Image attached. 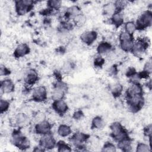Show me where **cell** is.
<instances>
[{
    "mask_svg": "<svg viewBox=\"0 0 152 152\" xmlns=\"http://www.w3.org/2000/svg\"><path fill=\"white\" fill-rule=\"evenodd\" d=\"M83 115L81 111H77L74 114V118L75 119H80L83 117Z\"/></svg>",
    "mask_w": 152,
    "mask_h": 152,
    "instance_id": "37",
    "label": "cell"
},
{
    "mask_svg": "<svg viewBox=\"0 0 152 152\" xmlns=\"http://www.w3.org/2000/svg\"><path fill=\"white\" fill-rule=\"evenodd\" d=\"M120 46L121 49L125 52L132 51L134 46V41L133 40L121 41Z\"/></svg>",
    "mask_w": 152,
    "mask_h": 152,
    "instance_id": "19",
    "label": "cell"
},
{
    "mask_svg": "<svg viewBox=\"0 0 152 152\" xmlns=\"http://www.w3.org/2000/svg\"><path fill=\"white\" fill-rule=\"evenodd\" d=\"M57 147H58V151H69L71 150L68 145L62 141L58 142L57 144Z\"/></svg>",
    "mask_w": 152,
    "mask_h": 152,
    "instance_id": "25",
    "label": "cell"
},
{
    "mask_svg": "<svg viewBox=\"0 0 152 152\" xmlns=\"http://www.w3.org/2000/svg\"><path fill=\"white\" fill-rule=\"evenodd\" d=\"M9 73L8 70L4 66H1V75H6Z\"/></svg>",
    "mask_w": 152,
    "mask_h": 152,
    "instance_id": "36",
    "label": "cell"
},
{
    "mask_svg": "<svg viewBox=\"0 0 152 152\" xmlns=\"http://www.w3.org/2000/svg\"><path fill=\"white\" fill-rule=\"evenodd\" d=\"M118 147L123 151H129L131 148V142L126 138L119 141Z\"/></svg>",
    "mask_w": 152,
    "mask_h": 152,
    "instance_id": "21",
    "label": "cell"
},
{
    "mask_svg": "<svg viewBox=\"0 0 152 152\" xmlns=\"http://www.w3.org/2000/svg\"><path fill=\"white\" fill-rule=\"evenodd\" d=\"M119 40L121 41H124V40H133V37L132 34L128 33V32L125 31H123L119 35Z\"/></svg>",
    "mask_w": 152,
    "mask_h": 152,
    "instance_id": "26",
    "label": "cell"
},
{
    "mask_svg": "<svg viewBox=\"0 0 152 152\" xmlns=\"http://www.w3.org/2000/svg\"><path fill=\"white\" fill-rule=\"evenodd\" d=\"M58 134L61 137H67L71 133V129L68 125H61L58 129Z\"/></svg>",
    "mask_w": 152,
    "mask_h": 152,
    "instance_id": "18",
    "label": "cell"
},
{
    "mask_svg": "<svg viewBox=\"0 0 152 152\" xmlns=\"http://www.w3.org/2000/svg\"><path fill=\"white\" fill-rule=\"evenodd\" d=\"M111 48L110 45L107 42H102L97 47V51L99 54H104L109 52Z\"/></svg>",
    "mask_w": 152,
    "mask_h": 152,
    "instance_id": "20",
    "label": "cell"
},
{
    "mask_svg": "<svg viewBox=\"0 0 152 152\" xmlns=\"http://www.w3.org/2000/svg\"><path fill=\"white\" fill-rule=\"evenodd\" d=\"M103 151H116V147L115 146L110 143V142H107L106 143L103 147Z\"/></svg>",
    "mask_w": 152,
    "mask_h": 152,
    "instance_id": "32",
    "label": "cell"
},
{
    "mask_svg": "<svg viewBox=\"0 0 152 152\" xmlns=\"http://www.w3.org/2000/svg\"><path fill=\"white\" fill-rule=\"evenodd\" d=\"M29 47L26 44H20L15 49L14 55L16 57H22L29 53Z\"/></svg>",
    "mask_w": 152,
    "mask_h": 152,
    "instance_id": "12",
    "label": "cell"
},
{
    "mask_svg": "<svg viewBox=\"0 0 152 152\" xmlns=\"http://www.w3.org/2000/svg\"><path fill=\"white\" fill-rule=\"evenodd\" d=\"M104 11L107 15H113L116 12L115 5L114 4H109L104 6Z\"/></svg>",
    "mask_w": 152,
    "mask_h": 152,
    "instance_id": "24",
    "label": "cell"
},
{
    "mask_svg": "<svg viewBox=\"0 0 152 152\" xmlns=\"http://www.w3.org/2000/svg\"><path fill=\"white\" fill-rule=\"evenodd\" d=\"M48 4L49 6L51 8H54V9H58L61 5V1H50L48 2Z\"/></svg>",
    "mask_w": 152,
    "mask_h": 152,
    "instance_id": "31",
    "label": "cell"
},
{
    "mask_svg": "<svg viewBox=\"0 0 152 152\" xmlns=\"http://www.w3.org/2000/svg\"><path fill=\"white\" fill-rule=\"evenodd\" d=\"M33 97L37 102H41L46 98V90L43 86L36 87L33 91Z\"/></svg>",
    "mask_w": 152,
    "mask_h": 152,
    "instance_id": "7",
    "label": "cell"
},
{
    "mask_svg": "<svg viewBox=\"0 0 152 152\" xmlns=\"http://www.w3.org/2000/svg\"><path fill=\"white\" fill-rule=\"evenodd\" d=\"M103 62H104V59L101 57V56H99L98 58H97L95 61H94V64L96 65V66H101L103 64Z\"/></svg>",
    "mask_w": 152,
    "mask_h": 152,
    "instance_id": "35",
    "label": "cell"
},
{
    "mask_svg": "<svg viewBox=\"0 0 152 152\" xmlns=\"http://www.w3.org/2000/svg\"><path fill=\"white\" fill-rule=\"evenodd\" d=\"M122 87L121 85L118 84H115L112 88V92L115 96H119L122 92Z\"/></svg>",
    "mask_w": 152,
    "mask_h": 152,
    "instance_id": "29",
    "label": "cell"
},
{
    "mask_svg": "<svg viewBox=\"0 0 152 152\" xmlns=\"http://www.w3.org/2000/svg\"><path fill=\"white\" fill-rule=\"evenodd\" d=\"M112 23L116 27H119L124 22V17L122 14L119 11L115 12L111 18Z\"/></svg>",
    "mask_w": 152,
    "mask_h": 152,
    "instance_id": "16",
    "label": "cell"
},
{
    "mask_svg": "<svg viewBox=\"0 0 152 152\" xmlns=\"http://www.w3.org/2000/svg\"><path fill=\"white\" fill-rule=\"evenodd\" d=\"M128 104L129 109L134 112L138 111L144 104L142 94H135L128 97Z\"/></svg>",
    "mask_w": 152,
    "mask_h": 152,
    "instance_id": "1",
    "label": "cell"
},
{
    "mask_svg": "<svg viewBox=\"0 0 152 152\" xmlns=\"http://www.w3.org/2000/svg\"><path fill=\"white\" fill-rule=\"evenodd\" d=\"M86 137L87 135L82 132H77L72 136L71 141L75 146L80 147L81 145V144L86 141Z\"/></svg>",
    "mask_w": 152,
    "mask_h": 152,
    "instance_id": "13",
    "label": "cell"
},
{
    "mask_svg": "<svg viewBox=\"0 0 152 152\" xmlns=\"http://www.w3.org/2000/svg\"><path fill=\"white\" fill-rule=\"evenodd\" d=\"M54 110L58 113H64L68 109L67 104L62 100L55 101L53 104Z\"/></svg>",
    "mask_w": 152,
    "mask_h": 152,
    "instance_id": "11",
    "label": "cell"
},
{
    "mask_svg": "<svg viewBox=\"0 0 152 152\" xmlns=\"http://www.w3.org/2000/svg\"><path fill=\"white\" fill-rule=\"evenodd\" d=\"M36 132L39 134H49L50 131V124L46 121H42L37 124L35 127Z\"/></svg>",
    "mask_w": 152,
    "mask_h": 152,
    "instance_id": "8",
    "label": "cell"
},
{
    "mask_svg": "<svg viewBox=\"0 0 152 152\" xmlns=\"http://www.w3.org/2000/svg\"><path fill=\"white\" fill-rule=\"evenodd\" d=\"M74 20H75V23L78 25V26H81L84 23L85 21V18L81 15V14L76 16L74 17Z\"/></svg>",
    "mask_w": 152,
    "mask_h": 152,
    "instance_id": "33",
    "label": "cell"
},
{
    "mask_svg": "<svg viewBox=\"0 0 152 152\" xmlns=\"http://www.w3.org/2000/svg\"><path fill=\"white\" fill-rule=\"evenodd\" d=\"M33 2L28 0L19 1L16 2V10L18 14L23 15L29 11Z\"/></svg>",
    "mask_w": 152,
    "mask_h": 152,
    "instance_id": "5",
    "label": "cell"
},
{
    "mask_svg": "<svg viewBox=\"0 0 152 152\" xmlns=\"http://www.w3.org/2000/svg\"><path fill=\"white\" fill-rule=\"evenodd\" d=\"M24 79L27 84L29 85H32L37 81L38 75L34 69H30L26 72Z\"/></svg>",
    "mask_w": 152,
    "mask_h": 152,
    "instance_id": "9",
    "label": "cell"
},
{
    "mask_svg": "<svg viewBox=\"0 0 152 152\" xmlns=\"http://www.w3.org/2000/svg\"><path fill=\"white\" fill-rule=\"evenodd\" d=\"M14 84L10 80H5L1 82V90L4 93H10L13 91Z\"/></svg>",
    "mask_w": 152,
    "mask_h": 152,
    "instance_id": "14",
    "label": "cell"
},
{
    "mask_svg": "<svg viewBox=\"0 0 152 152\" xmlns=\"http://www.w3.org/2000/svg\"><path fill=\"white\" fill-rule=\"evenodd\" d=\"M152 23V15L150 11L144 12L137 21V28L143 29L147 27L151 26Z\"/></svg>",
    "mask_w": 152,
    "mask_h": 152,
    "instance_id": "4",
    "label": "cell"
},
{
    "mask_svg": "<svg viewBox=\"0 0 152 152\" xmlns=\"http://www.w3.org/2000/svg\"><path fill=\"white\" fill-rule=\"evenodd\" d=\"M28 121V118L27 116L23 113H18L15 117V124L19 126H23L27 124Z\"/></svg>",
    "mask_w": 152,
    "mask_h": 152,
    "instance_id": "17",
    "label": "cell"
},
{
    "mask_svg": "<svg viewBox=\"0 0 152 152\" xmlns=\"http://www.w3.org/2000/svg\"><path fill=\"white\" fill-rule=\"evenodd\" d=\"M97 33L93 31H88L83 33L81 36V40L87 45L91 44L96 39Z\"/></svg>",
    "mask_w": 152,
    "mask_h": 152,
    "instance_id": "10",
    "label": "cell"
},
{
    "mask_svg": "<svg viewBox=\"0 0 152 152\" xmlns=\"http://www.w3.org/2000/svg\"><path fill=\"white\" fill-rule=\"evenodd\" d=\"M151 70H152L151 62V61H148V62H146V64L144 65L143 71H144L148 74H150L151 72Z\"/></svg>",
    "mask_w": 152,
    "mask_h": 152,
    "instance_id": "34",
    "label": "cell"
},
{
    "mask_svg": "<svg viewBox=\"0 0 152 152\" xmlns=\"http://www.w3.org/2000/svg\"><path fill=\"white\" fill-rule=\"evenodd\" d=\"M68 13H69V15H71L72 16H74V17L80 14V10L76 6H72V7H70L68 9Z\"/></svg>",
    "mask_w": 152,
    "mask_h": 152,
    "instance_id": "30",
    "label": "cell"
},
{
    "mask_svg": "<svg viewBox=\"0 0 152 152\" xmlns=\"http://www.w3.org/2000/svg\"><path fill=\"white\" fill-rule=\"evenodd\" d=\"M148 46V42L147 39L144 37H139L134 42V46L132 52L137 56L142 55L147 47Z\"/></svg>",
    "mask_w": 152,
    "mask_h": 152,
    "instance_id": "3",
    "label": "cell"
},
{
    "mask_svg": "<svg viewBox=\"0 0 152 152\" xmlns=\"http://www.w3.org/2000/svg\"><path fill=\"white\" fill-rule=\"evenodd\" d=\"M135 94H142V88L138 83H133L127 90L128 97Z\"/></svg>",
    "mask_w": 152,
    "mask_h": 152,
    "instance_id": "15",
    "label": "cell"
},
{
    "mask_svg": "<svg viewBox=\"0 0 152 152\" xmlns=\"http://www.w3.org/2000/svg\"><path fill=\"white\" fill-rule=\"evenodd\" d=\"M150 147L144 143H139L137 147V151L144 152V151H150Z\"/></svg>",
    "mask_w": 152,
    "mask_h": 152,
    "instance_id": "28",
    "label": "cell"
},
{
    "mask_svg": "<svg viewBox=\"0 0 152 152\" xmlns=\"http://www.w3.org/2000/svg\"><path fill=\"white\" fill-rule=\"evenodd\" d=\"M136 29V25L132 21H128L125 25V31L131 34H132L135 31Z\"/></svg>",
    "mask_w": 152,
    "mask_h": 152,
    "instance_id": "23",
    "label": "cell"
},
{
    "mask_svg": "<svg viewBox=\"0 0 152 152\" xmlns=\"http://www.w3.org/2000/svg\"><path fill=\"white\" fill-rule=\"evenodd\" d=\"M92 126L96 129L102 128L104 126V122L100 117L96 116L92 121Z\"/></svg>",
    "mask_w": 152,
    "mask_h": 152,
    "instance_id": "22",
    "label": "cell"
},
{
    "mask_svg": "<svg viewBox=\"0 0 152 152\" xmlns=\"http://www.w3.org/2000/svg\"><path fill=\"white\" fill-rule=\"evenodd\" d=\"M56 142L53 137L49 133L43 135L40 140V145L42 148L51 149L55 146Z\"/></svg>",
    "mask_w": 152,
    "mask_h": 152,
    "instance_id": "6",
    "label": "cell"
},
{
    "mask_svg": "<svg viewBox=\"0 0 152 152\" xmlns=\"http://www.w3.org/2000/svg\"><path fill=\"white\" fill-rule=\"evenodd\" d=\"M110 129L113 137L116 140L121 141L127 138L126 132L124 129L121 124L118 122L113 123L110 126Z\"/></svg>",
    "mask_w": 152,
    "mask_h": 152,
    "instance_id": "2",
    "label": "cell"
},
{
    "mask_svg": "<svg viewBox=\"0 0 152 152\" xmlns=\"http://www.w3.org/2000/svg\"><path fill=\"white\" fill-rule=\"evenodd\" d=\"M10 106V103L8 101L4 100V99H1V102H0V109H1V112L3 113L6 112Z\"/></svg>",
    "mask_w": 152,
    "mask_h": 152,
    "instance_id": "27",
    "label": "cell"
}]
</instances>
